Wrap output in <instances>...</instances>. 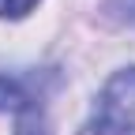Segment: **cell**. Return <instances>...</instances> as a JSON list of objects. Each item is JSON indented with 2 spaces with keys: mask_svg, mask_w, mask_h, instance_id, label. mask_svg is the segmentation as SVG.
Masks as SVG:
<instances>
[{
  "mask_svg": "<svg viewBox=\"0 0 135 135\" xmlns=\"http://www.w3.org/2000/svg\"><path fill=\"white\" fill-rule=\"evenodd\" d=\"M56 83L53 71H8L0 75V109L8 113H30L41 109V98Z\"/></svg>",
  "mask_w": 135,
  "mask_h": 135,
  "instance_id": "obj_2",
  "label": "cell"
},
{
  "mask_svg": "<svg viewBox=\"0 0 135 135\" xmlns=\"http://www.w3.org/2000/svg\"><path fill=\"white\" fill-rule=\"evenodd\" d=\"M15 135H49V131H45V120H41V109L19 113V128H15Z\"/></svg>",
  "mask_w": 135,
  "mask_h": 135,
  "instance_id": "obj_3",
  "label": "cell"
},
{
  "mask_svg": "<svg viewBox=\"0 0 135 135\" xmlns=\"http://www.w3.org/2000/svg\"><path fill=\"white\" fill-rule=\"evenodd\" d=\"M105 11H109V19L135 26V0H105Z\"/></svg>",
  "mask_w": 135,
  "mask_h": 135,
  "instance_id": "obj_4",
  "label": "cell"
},
{
  "mask_svg": "<svg viewBox=\"0 0 135 135\" xmlns=\"http://www.w3.org/2000/svg\"><path fill=\"white\" fill-rule=\"evenodd\" d=\"M79 135H135V68H120L101 86Z\"/></svg>",
  "mask_w": 135,
  "mask_h": 135,
  "instance_id": "obj_1",
  "label": "cell"
},
{
  "mask_svg": "<svg viewBox=\"0 0 135 135\" xmlns=\"http://www.w3.org/2000/svg\"><path fill=\"white\" fill-rule=\"evenodd\" d=\"M38 0H0V19H23Z\"/></svg>",
  "mask_w": 135,
  "mask_h": 135,
  "instance_id": "obj_5",
  "label": "cell"
}]
</instances>
